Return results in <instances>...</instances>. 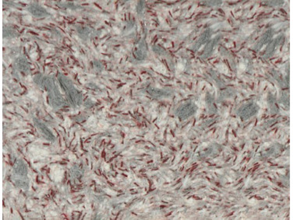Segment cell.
Listing matches in <instances>:
<instances>
[{
    "label": "cell",
    "instance_id": "1",
    "mask_svg": "<svg viewBox=\"0 0 293 220\" xmlns=\"http://www.w3.org/2000/svg\"><path fill=\"white\" fill-rule=\"evenodd\" d=\"M30 11L33 13L34 15L37 16V17H42L46 14V12L45 11L44 9H42V7L37 6H34L30 8Z\"/></svg>",
    "mask_w": 293,
    "mask_h": 220
},
{
    "label": "cell",
    "instance_id": "2",
    "mask_svg": "<svg viewBox=\"0 0 293 220\" xmlns=\"http://www.w3.org/2000/svg\"><path fill=\"white\" fill-rule=\"evenodd\" d=\"M38 124V127H40V130H42V131H45V135L46 137H48V138L49 139H52L53 138V137H52V134H51V132L50 131H48V128H46L45 127L43 124H42V123H37Z\"/></svg>",
    "mask_w": 293,
    "mask_h": 220
}]
</instances>
